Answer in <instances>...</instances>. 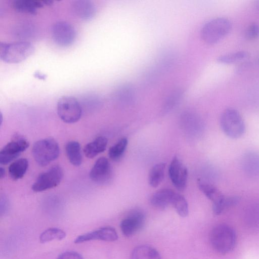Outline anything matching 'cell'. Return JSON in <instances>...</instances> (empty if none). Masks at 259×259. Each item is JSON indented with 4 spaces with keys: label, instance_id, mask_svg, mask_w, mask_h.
Wrapping results in <instances>:
<instances>
[{
    "label": "cell",
    "instance_id": "obj_1",
    "mask_svg": "<svg viewBox=\"0 0 259 259\" xmlns=\"http://www.w3.org/2000/svg\"><path fill=\"white\" fill-rule=\"evenodd\" d=\"M34 51V47L29 41L1 42L0 59L7 63H18L26 60Z\"/></svg>",
    "mask_w": 259,
    "mask_h": 259
},
{
    "label": "cell",
    "instance_id": "obj_2",
    "mask_svg": "<svg viewBox=\"0 0 259 259\" xmlns=\"http://www.w3.org/2000/svg\"><path fill=\"white\" fill-rule=\"evenodd\" d=\"M210 242L215 251L224 254L234 249L236 242V235L234 230L230 226L220 224L211 230Z\"/></svg>",
    "mask_w": 259,
    "mask_h": 259
},
{
    "label": "cell",
    "instance_id": "obj_3",
    "mask_svg": "<svg viewBox=\"0 0 259 259\" xmlns=\"http://www.w3.org/2000/svg\"><path fill=\"white\" fill-rule=\"evenodd\" d=\"M232 23L227 18L218 17L206 22L202 27L201 36L207 44L218 43L230 31Z\"/></svg>",
    "mask_w": 259,
    "mask_h": 259
},
{
    "label": "cell",
    "instance_id": "obj_4",
    "mask_svg": "<svg viewBox=\"0 0 259 259\" xmlns=\"http://www.w3.org/2000/svg\"><path fill=\"white\" fill-rule=\"evenodd\" d=\"M220 124L223 133L232 139L240 138L245 132V124L241 115L233 108H227L222 113Z\"/></svg>",
    "mask_w": 259,
    "mask_h": 259
},
{
    "label": "cell",
    "instance_id": "obj_5",
    "mask_svg": "<svg viewBox=\"0 0 259 259\" xmlns=\"http://www.w3.org/2000/svg\"><path fill=\"white\" fill-rule=\"evenodd\" d=\"M59 146L52 138L39 140L33 144L32 153L36 162L40 166H45L59 156Z\"/></svg>",
    "mask_w": 259,
    "mask_h": 259
},
{
    "label": "cell",
    "instance_id": "obj_6",
    "mask_svg": "<svg viewBox=\"0 0 259 259\" xmlns=\"http://www.w3.org/2000/svg\"><path fill=\"white\" fill-rule=\"evenodd\" d=\"M57 111L59 118L67 123H73L79 120L82 109L78 101L69 96L59 98L57 105Z\"/></svg>",
    "mask_w": 259,
    "mask_h": 259
},
{
    "label": "cell",
    "instance_id": "obj_7",
    "mask_svg": "<svg viewBox=\"0 0 259 259\" xmlns=\"http://www.w3.org/2000/svg\"><path fill=\"white\" fill-rule=\"evenodd\" d=\"M63 177L62 168L59 165H54L38 176L31 189L39 192L55 188L60 183Z\"/></svg>",
    "mask_w": 259,
    "mask_h": 259
},
{
    "label": "cell",
    "instance_id": "obj_8",
    "mask_svg": "<svg viewBox=\"0 0 259 259\" xmlns=\"http://www.w3.org/2000/svg\"><path fill=\"white\" fill-rule=\"evenodd\" d=\"M51 34L53 40L61 47L71 45L76 38V31L73 26L65 21L55 22L51 28Z\"/></svg>",
    "mask_w": 259,
    "mask_h": 259
},
{
    "label": "cell",
    "instance_id": "obj_9",
    "mask_svg": "<svg viewBox=\"0 0 259 259\" xmlns=\"http://www.w3.org/2000/svg\"><path fill=\"white\" fill-rule=\"evenodd\" d=\"M28 141L24 138L13 140L6 145L0 151V163L6 165L16 159L29 147Z\"/></svg>",
    "mask_w": 259,
    "mask_h": 259
},
{
    "label": "cell",
    "instance_id": "obj_10",
    "mask_svg": "<svg viewBox=\"0 0 259 259\" xmlns=\"http://www.w3.org/2000/svg\"><path fill=\"white\" fill-rule=\"evenodd\" d=\"M145 222V215L144 212L139 209L132 210L122 220L120 223V229L123 234L130 237L144 227Z\"/></svg>",
    "mask_w": 259,
    "mask_h": 259
},
{
    "label": "cell",
    "instance_id": "obj_11",
    "mask_svg": "<svg viewBox=\"0 0 259 259\" xmlns=\"http://www.w3.org/2000/svg\"><path fill=\"white\" fill-rule=\"evenodd\" d=\"M168 172L174 186L179 191H183L187 185L188 171L187 168L177 157L175 156L171 160Z\"/></svg>",
    "mask_w": 259,
    "mask_h": 259
},
{
    "label": "cell",
    "instance_id": "obj_12",
    "mask_svg": "<svg viewBox=\"0 0 259 259\" xmlns=\"http://www.w3.org/2000/svg\"><path fill=\"white\" fill-rule=\"evenodd\" d=\"M112 176V168L107 158L102 157L94 163L90 172L91 179L95 183L105 184L108 183Z\"/></svg>",
    "mask_w": 259,
    "mask_h": 259
},
{
    "label": "cell",
    "instance_id": "obj_13",
    "mask_svg": "<svg viewBox=\"0 0 259 259\" xmlns=\"http://www.w3.org/2000/svg\"><path fill=\"white\" fill-rule=\"evenodd\" d=\"M117 239L118 235L116 230L112 227H105L80 235L75 238L74 242L75 243H80L94 240L112 242Z\"/></svg>",
    "mask_w": 259,
    "mask_h": 259
},
{
    "label": "cell",
    "instance_id": "obj_14",
    "mask_svg": "<svg viewBox=\"0 0 259 259\" xmlns=\"http://www.w3.org/2000/svg\"><path fill=\"white\" fill-rule=\"evenodd\" d=\"M73 14L83 20L92 19L96 15V8L94 3L90 0H76L71 4Z\"/></svg>",
    "mask_w": 259,
    "mask_h": 259
},
{
    "label": "cell",
    "instance_id": "obj_15",
    "mask_svg": "<svg viewBox=\"0 0 259 259\" xmlns=\"http://www.w3.org/2000/svg\"><path fill=\"white\" fill-rule=\"evenodd\" d=\"M53 3L51 1L15 0L13 2L12 6L18 12L35 15L38 9L45 6L50 5Z\"/></svg>",
    "mask_w": 259,
    "mask_h": 259
},
{
    "label": "cell",
    "instance_id": "obj_16",
    "mask_svg": "<svg viewBox=\"0 0 259 259\" xmlns=\"http://www.w3.org/2000/svg\"><path fill=\"white\" fill-rule=\"evenodd\" d=\"M175 194V192L170 189L158 190L151 197L150 203L153 206L157 209H164L169 204H171Z\"/></svg>",
    "mask_w": 259,
    "mask_h": 259
},
{
    "label": "cell",
    "instance_id": "obj_17",
    "mask_svg": "<svg viewBox=\"0 0 259 259\" xmlns=\"http://www.w3.org/2000/svg\"><path fill=\"white\" fill-rule=\"evenodd\" d=\"M107 143L108 140L106 137H98L84 146L83 152L85 156L89 158H93L102 153L105 150Z\"/></svg>",
    "mask_w": 259,
    "mask_h": 259
},
{
    "label": "cell",
    "instance_id": "obj_18",
    "mask_svg": "<svg viewBox=\"0 0 259 259\" xmlns=\"http://www.w3.org/2000/svg\"><path fill=\"white\" fill-rule=\"evenodd\" d=\"M242 165L247 174L252 176L259 175V154L252 152L246 153L242 158Z\"/></svg>",
    "mask_w": 259,
    "mask_h": 259
},
{
    "label": "cell",
    "instance_id": "obj_19",
    "mask_svg": "<svg viewBox=\"0 0 259 259\" xmlns=\"http://www.w3.org/2000/svg\"><path fill=\"white\" fill-rule=\"evenodd\" d=\"M131 259H162L159 252L154 247L148 245H141L133 250Z\"/></svg>",
    "mask_w": 259,
    "mask_h": 259
},
{
    "label": "cell",
    "instance_id": "obj_20",
    "mask_svg": "<svg viewBox=\"0 0 259 259\" xmlns=\"http://www.w3.org/2000/svg\"><path fill=\"white\" fill-rule=\"evenodd\" d=\"M28 161L25 158L14 161L9 167V173L11 178L14 181L22 178L28 169Z\"/></svg>",
    "mask_w": 259,
    "mask_h": 259
},
{
    "label": "cell",
    "instance_id": "obj_21",
    "mask_svg": "<svg viewBox=\"0 0 259 259\" xmlns=\"http://www.w3.org/2000/svg\"><path fill=\"white\" fill-rule=\"evenodd\" d=\"M65 151L69 162L75 166H78L82 163V157L80 145L75 141L68 142L65 146Z\"/></svg>",
    "mask_w": 259,
    "mask_h": 259
},
{
    "label": "cell",
    "instance_id": "obj_22",
    "mask_svg": "<svg viewBox=\"0 0 259 259\" xmlns=\"http://www.w3.org/2000/svg\"><path fill=\"white\" fill-rule=\"evenodd\" d=\"M115 95L121 103L128 104L135 101L137 94L134 86L125 83L118 88Z\"/></svg>",
    "mask_w": 259,
    "mask_h": 259
},
{
    "label": "cell",
    "instance_id": "obj_23",
    "mask_svg": "<svg viewBox=\"0 0 259 259\" xmlns=\"http://www.w3.org/2000/svg\"><path fill=\"white\" fill-rule=\"evenodd\" d=\"M165 163L160 162L155 164L151 169L148 177L149 185L157 187L163 181L164 176Z\"/></svg>",
    "mask_w": 259,
    "mask_h": 259
},
{
    "label": "cell",
    "instance_id": "obj_24",
    "mask_svg": "<svg viewBox=\"0 0 259 259\" xmlns=\"http://www.w3.org/2000/svg\"><path fill=\"white\" fill-rule=\"evenodd\" d=\"M198 187L206 197L214 203L221 199L224 195L215 186L206 182L199 181Z\"/></svg>",
    "mask_w": 259,
    "mask_h": 259
},
{
    "label": "cell",
    "instance_id": "obj_25",
    "mask_svg": "<svg viewBox=\"0 0 259 259\" xmlns=\"http://www.w3.org/2000/svg\"><path fill=\"white\" fill-rule=\"evenodd\" d=\"M240 198L236 196H224L219 201L212 204V210L216 215H219L225 210L236 205Z\"/></svg>",
    "mask_w": 259,
    "mask_h": 259
},
{
    "label": "cell",
    "instance_id": "obj_26",
    "mask_svg": "<svg viewBox=\"0 0 259 259\" xmlns=\"http://www.w3.org/2000/svg\"><path fill=\"white\" fill-rule=\"evenodd\" d=\"M248 57L247 52L239 51L220 56L217 58V61L222 64H230L244 60Z\"/></svg>",
    "mask_w": 259,
    "mask_h": 259
},
{
    "label": "cell",
    "instance_id": "obj_27",
    "mask_svg": "<svg viewBox=\"0 0 259 259\" xmlns=\"http://www.w3.org/2000/svg\"><path fill=\"white\" fill-rule=\"evenodd\" d=\"M66 236V233L57 228H51L44 231L39 236V241L44 243L54 240H61Z\"/></svg>",
    "mask_w": 259,
    "mask_h": 259
},
{
    "label": "cell",
    "instance_id": "obj_28",
    "mask_svg": "<svg viewBox=\"0 0 259 259\" xmlns=\"http://www.w3.org/2000/svg\"><path fill=\"white\" fill-rule=\"evenodd\" d=\"M127 143V139L126 138H122L112 146L108 151L110 158L114 161L119 160L124 153Z\"/></svg>",
    "mask_w": 259,
    "mask_h": 259
},
{
    "label": "cell",
    "instance_id": "obj_29",
    "mask_svg": "<svg viewBox=\"0 0 259 259\" xmlns=\"http://www.w3.org/2000/svg\"><path fill=\"white\" fill-rule=\"evenodd\" d=\"M171 204L179 215L186 217L189 213L188 205L185 198L181 194L175 193Z\"/></svg>",
    "mask_w": 259,
    "mask_h": 259
},
{
    "label": "cell",
    "instance_id": "obj_30",
    "mask_svg": "<svg viewBox=\"0 0 259 259\" xmlns=\"http://www.w3.org/2000/svg\"><path fill=\"white\" fill-rule=\"evenodd\" d=\"M184 93V91L181 89L172 91L165 100L164 110H169L177 105L182 99Z\"/></svg>",
    "mask_w": 259,
    "mask_h": 259
},
{
    "label": "cell",
    "instance_id": "obj_31",
    "mask_svg": "<svg viewBox=\"0 0 259 259\" xmlns=\"http://www.w3.org/2000/svg\"><path fill=\"white\" fill-rule=\"evenodd\" d=\"M245 36L248 39H254L259 36V25L255 23L251 24L246 28Z\"/></svg>",
    "mask_w": 259,
    "mask_h": 259
},
{
    "label": "cell",
    "instance_id": "obj_32",
    "mask_svg": "<svg viewBox=\"0 0 259 259\" xmlns=\"http://www.w3.org/2000/svg\"><path fill=\"white\" fill-rule=\"evenodd\" d=\"M56 259H84L78 252L74 251H67L60 254Z\"/></svg>",
    "mask_w": 259,
    "mask_h": 259
},
{
    "label": "cell",
    "instance_id": "obj_33",
    "mask_svg": "<svg viewBox=\"0 0 259 259\" xmlns=\"http://www.w3.org/2000/svg\"><path fill=\"white\" fill-rule=\"evenodd\" d=\"M5 176V169L1 167H0V178L2 179L4 178Z\"/></svg>",
    "mask_w": 259,
    "mask_h": 259
},
{
    "label": "cell",
    "instance_id": "obj_34",
    "mask_svg": "<svg viewBox=\"0 0 259 259\" xmlns=\"http://www.w3.org/2000/svg\"><path fill=\"white\" fill-rule=\"evenodd\" d=\"M35 74L36 75H35V76H36L37 77H38L40 79H42V78L44 79L45 78V75L43 74H40V73H39V72L35 73Z\"/></svg>",
    "mask_w": 259,
    "mask_h": 259
},
{
    "label": "cell",
    "instance_id": "obj_35",
    "mask_svg": "<svg viewBox=\"0 0 259 259\" xmlns=\"http://www.w3.org/2000/svg\"><path fill=\"white\" fill-rule=\"evenodd\" d=\"M255 6L256 9L259 11V1H257L255 2Z\"/></svg>",
    "mask_w": 259,
    "mask_h": 259
},
{
    "label": "cell",
    "instance_id": "obj_36",
    "mask_svg": "<svg viewBox=\"0 0 259 259\" xmlns=\"http://www.w3.org/2000/svg\"><path fill=\"white\" fill-rule=\"evenodd\" d=\"M258 63H259V57H258Z\"/></svg>",
    "mask_w": 259,
    "mask_h": 259
}]
</instances>
